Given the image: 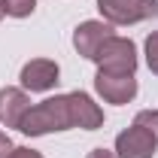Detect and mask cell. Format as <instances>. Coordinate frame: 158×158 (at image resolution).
<instances>
[{
	"instance_id": "obj_14",
	"label": "cell",
	"mask_w": 158,
	"mask_h": 158,
	"mask_svg": "<svg viewBox=\"0 0 158 158\" xmlns=\"http://www.w3.org/2000/svg\"><path fill=\"white\" fill-rule=\"evenodd\" d=\"M88 158H118V155H116V152H110V149H103V146H98V149L88 152Z\"/></svg>"
},
{
	"instance_id": "obj_4",
	"label": "cell",
	"mask_w": 158,
	"mask_h": 158,
	"mask_svg": "<svg viewBox=\"0 0 158 158\" xmlns=\"http://www.w3.org/2000/svg\"><path fill=\"white\" fill-rule=\"evenodd\" d=\"M94 91L106 103L122 106V103H131V100L137 98V79L131 76V73H103V70H98Z\"/></svg>"
},
{
	"instance_id": "obj_12",
	"label": "cell",
	"mask_w": 158,
	"mask_h": 158,
	"mask_svg": "<svg viewBox=\"0 0 158 158\" xmlns=\"http://www.w3.org/2000/svg\"><path fill=\"white\" fill-rule=\"evenodd\" d=\"M9 158H43L37 152V149H27V146H15L12 152H9Z\"/></svg>"
},
{
	"instance_id": "obj_6",
	"label": "cell",
	"mask_w": 158,
	"mask_h": 158,
	"mask_svg": "<svg viewBox=\"0 0 158 158\" xmlns=\"http://www.w3.org/2000/svg\"><path fill=\"white\" fill-rule=\"evenodd\" d=\"M158 149V140L143 131L140 125H131L128 131H122L116 137V155L118 158H152Z\"/></svg>"
},
{
	"instance_id": "obj_3",
	"label": "cell",
	"mask_w": 158,
	"mask_h": 158,
	"mask_svg": "<svg viewBox=\"0 0 158 158\" xmlns=\"http://www.w3.org/2000/svg\"><path fill=\"white\" fill-rule=\"evenodd\" d=\"M98 9L110 24H137L158 15V0H98Z\"/></svg>"
},
{
	"instance_id": "obj_10",
	"label": "cell",
	"mask_w": 158,
	"mask_h": 158,
	"mask_svg": "<svg viewBox=\"0 0 158 158\" xmlns=\"http://www.w3.org/2000/svg\"><path fill=\"white\" fill-rule=\"evenodd\" d=\"M134 125H140L143 131H149V134L158 140V110H143V113H137Z\"/></svg>"
},
{
	"instance_id": "obj_8",
	"label": "cell",
	"mask_w": 158,
	"mask_h": 158,
	"mask_svg": "<svg viewBox=\"0 0 158 158\" xmlns=\"http://www.w3.org/2000/svg\"><path fill=\"white\" fill-rule=\"evenodd\" d=\"M27 110H31V100L21 88H12V85L0 88V122L6 128H21V118Z\"/></svg>"
},
{
	"instance_id": "obj_15",
	"label": "cell",
	"mask_w": 158,
	"mask_h": 158,
	"mask_svg": "<svg viewBox=\"0 0 158 158\" xmlns=\"http://www.w3.org/2000/svg\"><path fill=\"white\" fill-rule=\"evenodd\" d=\"M3 15H6V12H3V0H0V19H3Z\"/></svg>"
},
{
	"instance_id": "obj_1",
	"label": "cell",
	"mask_w": 158,
	"mask_h": 158,
	"mask_svg": "<svg viewBox=\"0 0 158 158\" xmlns=\"http://www.w3.org/2000/svg\"><path fill=\"white\" fill-rule=\"evenodd\" d=\"M76 128V116H73V100L70 94H55V98L43 100L37 106H31L24 118H21V134L27 137H43L52 131H67Z\"/></svg>"
},
{
	"instance_id": "obj_2",
	"label": "cell",
	"mask_w": 158,
	"mask_h": 158,
	"mask_svg": "<svg viewBox=\"0 0 158 158\" xmlns=\"http://www.w3.org/2000/svg\"><path fill=\"white\" fill-rule=\"evenodd\" d=\"M94 64H98L103 73H131L137 70V46L125 37H110L100 52L94 55Z\"/></svg>"
},
{
	"instance_id": "obj_5",
	"label": "cell",
	"mask_w": 158,
	"mask_h": 158,
	"mask_svg": "<svg viewBox=\"0 0 158 158\" xmlns=\"http://www.w3.org/2000/svg\"><path fill=\"white\" fill-rule=\"evenodd\" d=\"M110 37H116L110 21H82L76 31H73V46H76V52L82 58L94 61V55L100 52V46Z\"/></svg>"
},
{
	"instance_id": "obj_9",
	"label": "cell",
	"mask_w": 158,
	"mask_h": 158,
	"mask_svg": "<svg viewBox=\"0 0 158 158\" xmlns=\"http://www.w3.org/2000/svg\"><path fill=\"white\" fill-rule=\"evenodd\" d=\"M70 100H73V116H76V128H85V131H98L103 125V110H100L94 100L88 98L85 91H70Z\"/></svg>"
},
{
	"instance_id": "obj_13",
	"label": "cell",
	"mask_w": 158,
	"mask_h": 158,
	"mask_svg": "<svg viewBox=\"0 0 158 158\" xmlns=\"http://www.w3.org/2000/svg\"><path fill=\"white\" fill-rule=\"evenodd\" d=\"M15 146H12V140H9V134H3L0 131V158H9V152H12Z\"/></svg>"
},
{
	"instance_id": "obj_7",
	"label": "cell",
	"mask_w": 158,
	"mask_h": 158,
	"mask_svg": "<svg viewBox=\"0 0 158 158\" xmlns=\"http://www.w3.org/2000/svg\"><path fill=\"white\" fill-rule=\"evenodd\" d=\"M58 76H61L58 64L49 58H34L21 67V85L27 91H49L58 85Z\"/></svg>"
},
{
	"instance_id": "obj_11",
	"label": "cell",
	"mask_w": 158,
	"mask_h": 158,
	"mask_svg": "<svg viewBox=\"0 0 158 158\" xmlns=\"http://www.w3.org/2000/svg\"><path fill=\"white\" fill-rule=\"evenodd\" d=\"M146 64H149V70L158 76V31L146 37Z\"/></svg>"
}]
</instances>
